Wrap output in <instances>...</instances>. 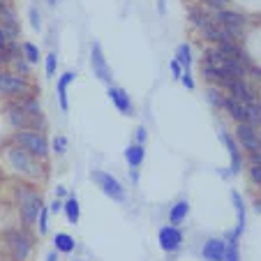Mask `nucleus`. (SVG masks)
<instances>
[{
  "label": "nucleus",
  "mask_w": 261,
  "mask_h": 261,
  "mask_svg": "<svg viewBox=\"0 0 261 261\" xmlns=\"http://www.w3.org/2000/svg\"><path fill=\"white\" fill-rule=\"evenodd\" d=\"M14 141L19 143V148L28 150V153L35 155V158H46V153H49V146H46L44 137H42L37 129H23V132H16Z\"/></svg>",
  "instance_id": "f257e3e1"
},
{
  "label": "nucleus",
  "mask_w": 261,
  "mask_h": 261,
  "mask_svg": "<svg viewBox=\"0 0 261 261\" xmlns=\"http://www.w3.org/2000/svg\"><path fill=\"white\" fill-rule=\"evenodd\" d=\"M90 180H93L109 199H114V201H125V188L118 182V178H114L111 173L97 171V169H95V171H90Z\"/></svg>",
  "instance_id": "f03ea898"
},
{
  "label": "nucleus",
  "mask_w": 261,
  "mask_h": 261,
  "mask_svg": "<svg viewBox=\"0 0 261 261\" xmlns=\"http://www.w3.org/2000/svg\"><path fill=\"white\" fill-rule=\"evenodd\" d=\"M25 93H30V84L25 81V76L0 69V95H25Z\"/></svg>",
  "instance_id": "7ed1b4c3"
},
{
  "label": "nucleus",
  "mask_w": 261,
  "mask_h": 261,
  "mask_svg": "<svg viewBox=\"0 0 261 261\" xmlns=\"http://www.w3.org/2000/svg\"><path fill=\"white\" fill-rule=\"evenodd\" d=\"M19 201H21V215H23V222L25 224H35L37 217H40V211H42L40 197H37L35 192H30V190H21Z\"/></svg>",
  "instance_id": "20e7f679"
},
{
  "label": "nucleus",
  "mask_w": 261,
  "mask_h": 261,
  "mask_svg": "<svg viewBox=\"0 0 261 261\" xmlns=\"http://www.w3.org/2000/svg\"><path fill=\"white\" fill-rule=\"evenodd\" d=\"M90 67H93V74L97 76L99 81L111 84V69H109L107 60H104V54H102L99 42H93V46H90Z\"/></svg>",
  "instance_id": "39448f33"
},
{
  "label": "nucleus",
  "mask_w": 261,
  "mask_h": 261,
  "mask_svg": "<svg viewBox=\"0 0 261 261\" xmlns=\"http://www.w3.org/2000/svg\"><path fill=\"white\" fill-rule=\"evenodd\" d=\"M236 137L245 150H250V153H261V139H259L256 127H252V125H247V123H238Z\"/></svg>",
  "instance_id": "423d86ee"
},
{
  "label": "nucleus",
  "mask_w": 261,
  "mask_h": 261,
  "mask_svg": "<svg viewBox=\"0 0 261 261\" xmlns=\"http://www.w3.org/2000/svg\"><path fill=\"white\" fill-rule=\"evenodd\" d=\"M10 162L16 171L28 173V176H37V171H40V169H35L33 158H30V153L23 150V148H10Z\"/></svg>",
  "instance_id": "0eeeda50"
},
{
  "label": "nucleus",
  "mask_w": 261,
  "mask_h": 261,
  "mask_svg": "<svg viewBox=\"0 0 261 261\" xmlns=\"http://www.w3.org/2000/svg\"><path fill=\"white\" fill-rule=\"evenodd\" d=\"M7 245L16 261H25L30 254V241L21 231H7Z\"/></svg>",
  "instance_id": "6e6552de"
},
{
  "label": "nucleus",
  "mask_w": 261,
  "mask_h": 261,
  "mask_svg": "<svg viewBox=\"0 0 261 261\" xmlns=\"http://www.w3.org/2000/svg\"><path fill=\"white\" fill-rule=\"evenodd\" d=\"M182 243V233L178 227H162L160 229V247L164 252H176Z\"/></svg>",
  "instance_id": "1a4fd4ad"
},
{
  "label": "nucleus",
  "mask_w": 261,
  "mask_h": 261,
  "mask_svg": "<svg viewBox=\"0 0 261 261\" xmlns=\"http://www.w3.org/2000/svg\"><path fill=\"white\" fill-rule=\"evenodd\" d=\"M227 88H229V93H231V97H233V99H238V102H243V104L254 102V93H252L250 86H247L243 79H233V81H229Z\"/></svg>",
  "instance_id": "9d476101"
},
{
  "label": "nucleus",
  "mask_w": 261,
  "mask_h": 261,
  "mask_svg": "<svg viewBox=\"0 0 261 261\" xmlns=\"http://www.w3.org/2000/svg\"><path fill=\"white\" fill-rule=\"evenodd\" d=\"M7 120H10L14 127H21V129H30L33 125H37V118H30L21 107H10L7 109Z\"/></svg>",
  "instance_id": "9b49d317"
},
{
  "label": "nucleus",
  "mask_w": 261,
  "mask_h": 261,
  "mask_svg": "<svg viewBox=\"0 0 261 261\" xmlns=\"http://www.w3.org/2000/svg\"><path fill=\"white\" fill-rule=\"evenodd\" d=\"M224 252H227V241L211 238V241L203 245V259L206 261H224Z\"/></svg>",
  "instance_id": "f8f14e48"
},
{
  "label": "nucleus",
  "mask_w": 261,
  "mask_h": 261,
  "mask_svg": "<svg viewBox=\"0 0 261 261\" xmlns=\"http://www.w3.org/2000/svg\"><path fill=\"white\" fill-rule=\"evenodd\" d=\"M109 99L116 104V109H118L120 114H132V102H129V95L125 93L123 88L111 86V88H109Z\"/></svg>",
  "instance_id": "ddd939ff"
},
{
  "label": "nucleus",
  "mask_w": 261,
  "mask_h": 261,
  "mask_svg": "<svg viewBox=\"0 0 261 261\" xmlns=\"http://www.w3.org/2000/svg\"><path fill=\"white\" fill-rule=\"evenodd\" d=\"M224 109L229 111V116H231L233 120L247 123V109L243 102H238V99H233V97H224Z\"/></svg>",
  "instance_id": "4468645a"
},
{
  "label": "nucleus",
  "mask_w": 261,
  "mask_h": 261,
  "mask_svg": "<svg viewBox=\"0 0 261 261\" xmlns=\"http://www.w3.org/2000/svg\"><path fill=\"white\" fill-rule=\"evenodd\" d=\"M220 139L227 143L229 155H231V173H238L241 171V167H243V158H241V153H238L236 143H233V139L229 137V134H224V132H220Z\"/></svg>",
  "instance_id": "2eb2a0df"
},
{
  "label": "nucleus",
  "mask_w": 261,
  "mask_h": 261,
  "mask_svg": "<svg viewBox=\"0 0 261 261\" xmlns=\"http://www.w3.org/2000/svg\"><path fill=\"white\" fill-rule=\"evenodd\" d=\"M231 201H233V206H236V217H238V224H236V229H233V233L241 236V233L245 231V203H243L241 194H238L236 190L231 192Z\"/></svg>",
  "instance_id": "dca6fc26"
},
{
  "label": "nucleus",
  "mask_w": 261,
  "mask_h": 261,
  "mask_svg": "<svg viewBox=\"0 0 261 261\" xmlns=\"http://www.w3.org/2000/svg\"><path fill=\"white\" fill-rule=\"evenodd\" d=\"M74 81V74L72 72H65L63 76H60L58 79V99H60V109H63V111H67V86L72 84Z\"/></svg>",
  "instance_id": "f3484780"
},
{
  "label": "nucleus",
  "mask_w": 261,
  "mask_h": 261,
  "mask_svg": "<svg viewBox=\"0 0 261 261\" xmlns=\"http://www.w3.org/2000/svg\"><path fill=\"white\" fill-rule=\"evenodd\" d=\"M143 155H146V150H143L141 143L127 146V150H125V160H127L129 167H139V164L143 162Z\"/></svg>",
  "instance_id": "a211bd4d"
},
{
  "label": "nucleus",
  "mask_w": 261,
  "mask_h": 261,
  "mask_svg": "<svg viewBox=\"0 0 261 261\" xmlns=\"http://www.w3.org/2000/svg\"><path fill=\"white\" fill-rule=\"evenodd\" d=\"M190 213V203L188 201H178L176 206L171 208V213H169V220H171V224H180L185 217H188Z\"/></svg>",
  "instance_id": "6ab92c4d"
},
{
  "label": "nucleus",
  "mask_w": 261,
  "mask_h": 261,
  "mask_svg": "<svg viewBox=\"0 0 261 261\" xmlns=\"http://www.w3.org/2000/svg\"><path fill=\"white\" fill-rule=\"evenodd\" d=\"M176 63L182 67V72H190V65H192V54H190L188 44H180L176 49Z\"/></svg>",
  "instance_id": "aec40b11"
},
{
  "label": "nucleus",
  "mask_w": 261,
  "mask_h": 261,
  "mask_svg": "<svg viewBox=\"0 0 261 261\" xmlns=\"http://www.w3.org/2000/svg\"><path fill=\"white\" fill-rule=\"evenodd\" d=\"M63 211H65V215H67V220L72 222V224H76L79 222V217H81V208H79V201L76 199H67V201L63 203Z\"/></svg>",
  "instance_id": "412c9836"
},
{
  "label": "nucleus",
  "mask_w": 261,
  "mask_h": 261,
  "mask_svg": "<svg viewBox=\"0 0 261 261\" xmlns=\"http://www.w3.org/2000/svg\"><path fill=\"white\" fill-rule=\"evenodd\" d=\"M245 109H247V125L259 127V125H261V104L254 99V102L245 104Z\"/></svg>",
  "instance_id": "4be33fe9"
},
{
  "label": "nucleus",
  "mask_w": 261,
  "mask_h": 261,
  "mask_svg": "<svg viewBox=\"0 0 261 261\" xmlns=\"http://www.w3.org/2000/svg\"><path fill=\"white\" fill-rule=\"evenodd\" d=\"M54 243H56V252H65V254H67V252H74V245H76L69 233H56Z\"/></svg>",
  "instance_id": "5701e85b"
},
{
  "label": "nucleus",
  "mask_w": 261,
  "mask_h": 261,
  "mask_svg": "<svg viewBox=\"0 0 261 261\" xmlns=\"http://www.w3.org/2000/svg\"><path fill=\"white\" fill-rule=\"evenodd\" d=\"M224 261H241V256H238V236L233 231H231V236H229V241H227Z\"/></svg>",
  "instance_id": "b1692460"
},
{
  "label": "nucleus",
  "mask_w": 261,
  "mask_h": 261,
  "mask_svg": "<svg viewBox=\"0 0 261 261\" xmlns=\"http://www.w3.org/2000/svg\"><path fill=\"white\" fill-rule=\"evenodd\" d=\"M21 51H23L28 63H37V60H40V49L35 44H30V42H23V44H21Z\"/></svg>",
  "instance_id": "393cba45"
},
{
  "label": "nucleus",
  "mask_w": 261,
  "mask_h": 261,
  "mask_svg": "<svg viewBox=\"0 0 261 261\" xmlns=\"http://www.w3.org/2000/svg\"><path fill=\"white\" fill-rule=\"evenodd\" d=\"M208 102H211L213 107L222 109V107H224V95H222L217 88H208Z\"/></svg>",
  "instance_id": "a878e982"
},
{
  "label": "nucleus",
  "mask_w": 261,
  "mask_h": 261,
  "mask_svg": "<svg viewBox=\"0 0 261 261\" xmlns=\"http://www.w3.org/2000/svg\"><path fill=\"white\" fill-rule=\"evenodd\" d=\"M56 67H58L56 54H49V56H46V76H54V74H56Z\"/></svg>",
  "instance_id": "bb28decb"
},
{
  "label": "nucleus",
  "mask_w": 261,
  "mask_h": 261,
  "mask_svg": "<svg viewBox=\"0 0 261 261\" xmlns=\"http://www.w3.org/2000/svg\"><path fill=\"white\" fill-rule=\"evenodd\" d=\"M203 5H208V7H213L215 12H220V10H224L227 7V0H201Z\"/></svg>",
  "instance_id": "cd10ccee"
},
{
  "label": "nucleus",
  "mask_w": 261,
  "mask_h": 261,
  "mask_svg": "<svg viewBox=\"0 0 261 261\" xmlns=\"http://www.w3.org/2000/svg\"><path fill=\"white\" fill-rule=\"evenodd\" d=\"M54 148H56V153H65V148H67V139H65V137H56Z\"/></svg>",
  "instance_id": "c85d7f7f"
},
{
  "label": "nucleus",
  "mask_w": 261,
  "mask_h": 261,
  "mask_svg": "<svg viewBox=\"0 0 261 261\" xmlns=\"http://www.w3.org/2000/svg\"><path fill=\"white\" fill-rule=\"evenodd\" d=\"M14 67L21 72V76H25V74H28V60H23V58H16V60H14Z\"/></svg>",
  "instance_id": "c756f323"
},
{
  "label": "nucleus",
  "mask_w": 261,
  "mask_h": 261,
  "mask_svg": "<svg viewBox=\"0 0 261 261\" xmlns=\"http://www.w3.org/2000/svg\"><path fill=\"white\" fill-rule=\"evenodd\" d=\"M49 231V224H46V211L42 208L40 211V233H46Z\"/></svg>",
  "instance_id": "7c9ffc66"
},
{
  "label": "nucleus",
  "mask_w": 261,
  "mask_h": 261,
  "mask_svg": "<svg viewBox=\"0 0 261 261\" xmlns=\"http://www.w3.org/2000/svg\"><path fill=\"white\" fill-rule=\"evenodd\" d=\"M180 79H182V84L188 86L190 90L194 88V79H192V74H190V72H182V76H180Z\"/></svg>",
  "instance_id": "2f4dec72"
},
{
  "label": "nucleus",
  "mask_w": 261,
  "mask_h": 261,
  "mask_svg": "<svg viewBox=\"0 0 261 261\" xmlns=\"http://www.w3.org/2000/svg\"><path fill=\"white\" fill-rule=\"evenodd\" d=\"M250 176H252V180L261 185V167H252L250 169Z\"/></svg>",
  "instance_id": "473e14b6"
},
{
  "label": "nucleus",
  "mask_w": 261,
  "mask_h": 261,
  "mask_svg": "<svg viewBox=\"0 0 261 261\" xmlns=\"http://www.w3.org/2000/svg\"><path fill=\"white\" fill-rule=\"evenodd\" d=\"M171 74H173V76H178V79L182 76V67L176 63V60H171Z\"/></svg>",
  "instance_id": "72a5a7b5"
},
{
  "label": "nucleus",
  "mask_w": 261,
  "mask_h": 261,
  "mask_svg": "<svg viewBox=\"0 0 261 261\" xmlns=\"http://www.w3.org/2000/svg\"><path fill=\"white\" fill-rule=\"evenodd\" d=\"M250 162L252 167H261V153H250Z\"/></svg>",
  "instance_id": "f704fd0d"
},
{
  "label": "nucleus",
  "mask_w": 261,
  "mask_h": 261,
  "mask_svg": "<svg viewBox=\"0 0 261 261\" xmlns=\"http://www.w3.org/2000/svg\"><path fill=\"white\" fill-rule=\"evenodd\" d=\"M30 21H33V25H35V28H40V14H37V12H35V10H30Z\"/></svg>",
  "instance_id": "c9c22d12"
},
{
  "label": "nucleus",
  "mask_w": 261,
  "mask_h": 261,
  "mask_svg": "<svg viewBox=\"0 0 261 261\" xmlns=\"http://www.w3.org/2000/svg\"><path fill=\"white\" fill-rule=\"evenodd\" d=\"M137 141L143 146V141H146V127H139L137 129Z\"/></svg>",
  "instance_id": "e433bc0d"
},
{
  "label": "nucleus",
  "mask_w": 261,
  "mask_h": 261,
  "mask_svg": "<svg viewBox=\"0 0 261 261\" xmlns=\"http://www.w3.org/2000/svg\"><path fill=\"white\" fill-rule=\"evenodd\" d=\"M7 44H10V40H7L5 35L0 33V54H3V51H5V49H7Z\"/></svg>",
  "instance_id": "4c0bfd02"
},
{
  "label": "nucleus",
  "mask_w": 261,
  "mask_h": 261,
  "mask_svg": "<svg viewBox=\"0 0 261 261\" xmlns=\"http://www.w3.org/2000/svg\"><path fill=\"white\" fill-rule=\"evenodd\" d=\"M49 211L56 215V213H60V211H63V203H60V201H54V203H51V208H49Z\"/></svg>",
  "instance_id": "58836bf2"
},
{
  "label": "nucleus",
  "mask_w": 261,
  "mask_h": 261,
  "mask_svg": "<svg viewBox=\"0 0 261 261\" xmlns=\"http://www.w3.org/2000/svg\"><path fill=\"white\" fill-rule=\"evenodd\" d=\"M46 261H58V254H56V252H49V256H46Z\"/></svg>",
  "instance_id": "ea45409f"
},
{
  "label": "nucleus",
  "mask_w": 261,
  "mask_h": 261,
  "mask_svg": "<svg viewBox=\"0 0 261 261\" xmlns=\"http://www.w3.org/2000/svg\"><path fill=\"white\" fill-rule=\"evenodd\" d=\"M5 10H7V3H5V0H0V14H3Z\"/></svg>",
  "instance_id": "a19ab883"
},
{
  "label": "nucleus",
  "mask_w": 261,
  "mask_h": 261,
  "mask_svg": "<svg viewBox=\"0 0 261 261\" xmlns=\"http://www.w3.org/2000/svg\"><path fill=\"white\" fill-rule=\"evenodd\" d=\"M158 7H160V12H164V0H158Z\"/></svg>",
  "instance_id": "79ce46f5"
},
{
  "label": "nucleus",
  "mask_w": 261,
  "mask_h": 261,
  "mask_svg": "<svg viewBox=\"0 0 261 261\" xmlns=\"http://www.w3.org/2000/svg\"><path fill=\"white\" fill-rule=\"evenodd\" d=\"M256 213H261V201H259V203H256Z\"/></svg>",
  "instance_id": "37998d69"
},
{
  "label": "nucleus",
  "mask_w": 261,
  "mask_h": 261,
  "mask_svg": "<svg viewBox=\"0 0 261 261\" xmlns=\"http://www.w3.org/2000/svg\"><path fill=\"white\" fill-rule=\"evenodd\" d=\"M0 65H5V63H3V58H0Z\"/></svg>",
  "instance_id": "c03bdc74"
},
{
  "label": "nucleus",
  "mask_w": 261,
  "mask_h": 261,
  "mask_svg": "<svg viewBox=\"0 0 261 261\" xmlns=\"http://www.w3.org/2000/svg\"><path fill=\"white\" fill-rule=\"evenodd\" d=\"M259 139H261V134H259Z\"/></svg>",
  "instance_id": "a18cd8bd"
},
{
  "label": "nucleus",
  "mask_w": 261,
  "mask_h": 261,
  "mask_svg": "<svg viewBox=\"0 0 261 261\" xmlns=\"http://www.w3.org/2000/svg\"><path fill=\"white\" fill-rule=\"evenodd\" d=\"M51 3H54V0H51Z\"/></svg>",
  "instance_id": "49530a36"
}]
</instances>
